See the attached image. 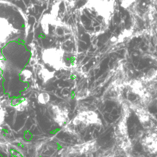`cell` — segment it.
Returning <instances> with one entry per match:
<instances>
[{
  "label": "cell",
  "instance_id": "cell-3",
  "mask_svg": "<svg viewBox=\"0 0 157 157\" xmlns=\"http://www.w3.org/2000/svg\"><path fill=\"white\" fill-rule=\"evenodd\" d=\"M128 108L134 112L144 128L155 129L156 121L153 116L147 109L140 104L132 102H129Z\"/></svg>",
  "mask_w": 157,
  "mask_h": 157
},
{
  "label": "cell",
  "instance_id": "cell-6",
  "mask_svg": "<svg viewBox=\"0 0 157 157\" xmlns=\"http://www.w3.org/2000/svg\"><path fill=\"white\" fill-rule=\"evenodd\" d=\"M126 113L125 115L122 117L121 120L120 121L118 124L117 126V139L120 147L124 149L128 150L130 147L131 142L129 140L128 134V126L126 121Z\"/></svg>",
  "mask_w": 157,
  "mask_h": 157
},
{
  "label": "cell",
  "instance_id": "cell-13",
  "mask_svg": "<svg viewBox=\"0 0 157 157\" xmlns=\"http://www.w3.org/2000/svg\"><path fill=\"white\" fill-rule=\"evenodd\" d=\"M5 118V111L3 108L0 109V129L2 128Z\"/></svg>",
  "mask_w": 157,
  "mask_h": 157
},
{
  "label": "cell",
  "instance_id": "cell-5",
  "mask_svg": "<svg viewBox=\"0 0 157 157\" xmlns=\"http://www.w3.org/2000/svg\"><path fill=\"white\" fill-rule=\"evenodd\" d=\"M47 109L52 119L59 126H63L67 124L69 120V113L67 109L54 104H49Z\"/></svg>",
  "mask_w": 157,
  "mask_h": 157
},
{
  "label": "cell",
  "instance_id": "cell-2",
  "mask_svg": "<svg viewBox=\"0 0 157 157\" xmlns=\"http://www.w3.org/2000/svg\"><path fill=\"white\" fill-rule=\"evenodd\" d=\"M64 50L58 48H48L42 52L44 62L56 71L63 69L65 66Z\"/></svg>",
  "mask_w": 157,
  "mask_h": 157
},
{
  "label": "cell",
  "instance_id": "cell-10",
  "mask_svg": "<svg viewBox=\"0 0 157 157\" xmlns=\"http://www.w3.org/2000/svg\"><path fill=\"white\" fill-rule=\"evenodd\" d=\"M50 101V96L48 93L42 92L37 96V101L41 105H47Z\"/></svg>",
  "mask_w": 157,
  "mask_h": 157
},
{
  "label": "cell",
  "instance_id": "cell-11",
  "mask_svg": "<svg viewBox=\"0 0 157 157\" xmlns=\"http://www.w3.org/2000/svg\"><path fill=\"white\" fill-rule=\"evenodd\" d=\"M32 78V73L29 70H23L20 74V79L23 82H27L30 81Z\"/></svg>",
  "mask_w": 157,
  "mask_h": 157
},
{
  "label": "cell",
  "instance_id": "cell-12",
  "mask_svg": "<svg viewBox=\"0 0 157 157\" xmlns=\"http://www.w3.org/2000/svg\"><path fill=\"white\" fill-rule=\"evenodd\" d=\"M157 77V70H150L145 75H144L141 79L143 81L145 82H149L151 81H153L154 78H155Z\"/></svg>",
  "mask_w": 157,
  "mask_h": 157
},
{
  "label": "cell",
  "instance_id": "cell-7",
  "mask_svg": "<svg viewBox=\"0 0 157 157\" xmlns=\"http://www.w3.org/2000/svg\"><path fill=\"white\" fill-rule=\"evenodd\" d=\"M141 146L146 152L157 153V129H153L141 140Z\"/></svg>",
  "mask_w": 157,
  "mask_h": 157
},
{
  "label": "cell",
  "instance_id": "cell-1",
  "mask_svg": "<svg viewBox=\"0 0 157 157\" xmlns=\"http://www.w3.org/2000/svg\"><path fill=\"white\" fill-rule=\"evenodd\" d=\"M115 10V0H87L80 10V21L87 32L98 35L108 29Z\"/></svg>",
  "mask_w": 157,
  "mask_h": 157
},
{
  "label": "cell",
  "instance_id": "cell-4",
  "mask_svg": "<svg viewBox=\"0 0 157 157\" xmlns=\"http://www.w3.org/2000/svg\"><path fill=\"white\" fill-rule=\"evenodd\" d=\"M73 126H101L102 121L98 114L94 111H82L78 113L72 119L71 123Z\"/></svg>",
  "mask_w": 157,
  "mask_h": 157
},
{
  "label": "cell",
  "instance_id": "cell-9",
  "mask_svg": "<svg viewBox=\"0 0 157 157\" xmlns=\"http://www.w3.org/2000/svg\"><path fill=\"white\" fill-rule=\"evenodd\" d=\"M38 76L44 83H47L54 77V72H50L48 69L43 68L39 72Z\"/></svg>",
  "mask_w": 157,
  "mask_h": 157
},
{
  "label": "cell",
  "instance_id": "cell-8",
  "mask_svg": "<svg viewBox=\"0 0 157 157\" xmlns=\"http://www.w3.org/2000/svg\"><path fill=\"white\" fill-rule=\"evenodd\" d=\"M11 105L17 111L23 112L29 107V101L23 97L16 98L11 101Z\"/></svg>",
  "mask_w": 157,
  "mask_h": 157
}]
</instances>
